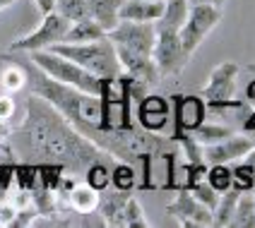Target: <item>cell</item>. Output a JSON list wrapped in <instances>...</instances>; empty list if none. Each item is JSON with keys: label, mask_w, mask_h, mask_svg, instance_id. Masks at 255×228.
Returning <instances> with one entry per match:
<instances>
[{"label": "cell", "mask_w": 255, "mask_h": 228, "mask_svg": "<svg viewBox=\"0 0 255 228\" xmlns=\"http://www.w3.org/2000/svg\"><path fill=\"white\" fill-rule=\"evenodd\" d=\"M243 130H246V132H255V108H253V113L243 120Z\"/></svg>", "instance_id": "cell-36"}, {"label": "cell", "mask_w": 255, "mask_h": 228, "mask_svg": "<svg viewBox=\"0 0 255 228\" xmlns=\"http://www.w3.org/2000/svg\"><path fill=\"white\" fill-rule=\"evenodd\" d=\"M123 228H149V219L144 214L142 204L137 197H128L126 214H123Z\"/></svg>", "instance_id": "cell-27"}, {"label": "cell", "mask_w": 255, "mask_h": 228, "mask_svg": "<svg viewBox=\"0 0 255 228\" xmlns=\"http://www.w3.org/2000/svg\"><path fill=\"white\" fill-rule=\"evenodd\" d=\"M171 120V101L159 96V94H144L137 99V111H135V123L144 132L161 135L166 123Z\"/></svg>", "instance_id": "cell-11"}, {"label": "cell", "mask_w": 255, "mask_h": 228, "mask_svg": "<svg viewBox=\"0 0 255 228\" xmlns=\"http://www.w3.org/2000/svg\"><path fill=\"white\" fill-rule=\"evenodd\" d=\"M2 60H7L5 56H0ZM0 86L5 94H17L22 89H27V70L22 63L17 60H7V65L0 70Z\"/></svg>", "instance_id": "cell-20"}, {"label": "cell", "mask_w": 255, "mask_h": 228, "mask_svg": "<svg viewBox=\"0 0 255 228\" xmlns=\"http://www.w3.org/2000/svg\"><path fill=\"white\" fill-rule=\"evenodd\" d=\"M70 27V22L58 14L56 10L43 14V19L39 22V27L34 31H29L24 36L14 39L7 48V53H31V51H43V48H51L65 39V31Z\"/></svg>", "instance_id": "cell-5"}, {"label": "cell", "mask_w": 255, "mask_h": 228, "mask_svg": "<svg viewBox=\"0 0 255 228\" xmlns=\"http://www.w3.org/2000/svg\"><path fill=\"white\" fill-rule=\"evenodd\" d=\"M164 2H149V0H123L118 17L126 22H156L161 17Z\"/></svg>", "instance_id": "cell-15"}, {"label": "cell", "mask_w": 255, "mask_h": 228, "mask_svg": "<svg viewBox=\"0 0 255 228\" xmlns=\"http://www.w3.org/2000/svg\"><path fill=\"white\" fill-rule=\"evenodd\" d=\"M12 115H14V99H12V94H2V96H0V120L12 125Z\"/></svg>", "instance_id": "cell-32"}, {"label": "cell", "mask_w": 255, "mask_h": 228, "mask_svg": "<svg viewBox=\"0 0 255 228\" xmlns=\"http://www.w3.org/2000/svg\"><path fill=\"white\" fill-rule=\"evenodd\" d=\"M99 197L101 192H97L94 187H89L82 180V183H75L72 190L68 192V207H70L72 212H77V214H89V212H97V207H99Z\"/></svg>", "instance_id": "cell-17"}, {"label": "cell", "mask_w": 255, "mask_h": 228, "mask_svg": "<svg viewBox=\"0 0 255 228\" xmlns=\"http://www.w3.org/2000/svg\"><path fill=\"white\" fill-rule=\"evenodd\" d=\"M239 197H241V190H239V187H234V185L219 195L217 207L212 209L214 226H217V228H229V221H231V216H234V209H236V202H239Z\"/></svg>", "instance_id": "cell-22"}, {"label": "cell", "mask_w": 255, "mask_h": 228, "mask_svg": "<svg viewBox=\"0 0 255 228\" xmlns=\"http://www.w3.org/2000/svg\"><path fill=\"white\" fill-rule=\"evenodd\" d=\"M111 166H114V158L94 161V163L85 171L82 180H85L89 187H94L97 192H104L106 187H111Z\"/></svg>", "instance_id": "cell-23"}, {"label": "cell", "mask_w": 255, "mask_h": 228, "mask_svg": "<svg viewBox=\"0 0 255 228\" xmlns=\"http://www.w3.org/2000/svg\"><path fill=\"white\" fill-rule=\"evenodd\" d=\"M255 147V132H231L222 142L202 147V158L205 163H234L243 158Z\"/></svg>", "instance_id": "cell-10"}, {"label": "cell", "mask_w": 255, "mask_h": 228, "mask_svg": "<svg viewBox=\"0 0 255 228\" xmlns=\"http://www.w3.org/2000/svg\"><path fill=\"white\" fill-rule=\"evenodd\" d=\"M2 142H5V140H0V144H2Z\"/></svg>", "instance_id": "cell-41"}, {"label": "cell", "mask_w": 255, "mask_h": 228, "mask_svg": "<svg viewBox=\"0 0 255 228\" xmlns=\"http://www.w3.org/2000/svg\"><path fill=\"white\" fill-rule=\"evenodd\" d=\"M239 75H241V65L227 60V63H219L212 70L207 84L202 86V99L207 111L212 113H227V111H236L243 108V99H234L236 94V84H239Z\"/></svg>", "instance_id": "cell-4"}, {"label": "cell", "mask_w": 255, "mask_h": 228, "mask_svg": "<svg viewBox=\"0 0 255 228\" xmlns=\"http://www.w3.org/2000/svg\"><path fill=\"white\" fill-rule=\"evenodd\" d=\"M231 175H234V183H231V185L239 187L241 192L255 190V168H251L243 158H239V161L231 163Z\"/></svg>", "instance_id": "cell-28"}, {"label": "cell", "mask_w": 255, "mask_h": 228, "mask_svg": "<svg viewBox=\"0 0 255 228\" xmlns=\"http://www.w3.org/2000/svg\"><path fill=\"white\" fill-rule=\"evenodd\" d=\"M188 10H190V2L188 0H166L164 2V10H161V17L154 22V27L178 31V29L183 27L185 17H188Z\"/></svg>", "instance_id": "cell-19"}, {"label": "cell", "mask_w": 255, "mask_h": 228, "mask_svg": "<svg viewBox=\"0 0 255 228\" xmlns=\"http://www.w3.org/2000/svg\"><path fill=\"white\" fill-rule=\"evenodd\" d=\"M171 106H173V120H176V130H173L171 140H176L183 132H193L207 115L205 99H200V96L176 94V96H171Z\"/></svg>", "instance_id": "cell-12"}, {"label": "cell", "mask_w": 255, "mask_h": 228, "mask_svg": "<svg viewBox=\"0 0 255 228\" xmlns=\"http://www.w3.org/2000/svg\"><path fill=\"white\" fill-rule=\"evenodd\" d=\"M190 5H217V7H224L227 0H188Z\"/></svg>", "instance_id": "cell-35"}, {"label": "cell", "mask_w": 255, "mask_h": 228, "mask_svg": "<svg viewBox=\"0 0 255 228\" xmlns=\"http://www.w3.org/2000/svg\"><path fill=\"white\" fill-rule=\"evenodd\" d=\"M5 142L10 144L17 161L60 163L75 178H82L94 161L114 158L72 128L58 108L31 91L24 103L22 123L12 125Z\"/></svg>", "instance_id": "cell-1"}, {"label": "cell", "mask_w": 255, "mask_h": 228, "mask_svg": "<svg viewBox=\"0 0 255 228\" xmlns=\"http://www.w3.org/2000/svg\"><path fill=\"white\" fill-rule=\"evenodd\" d=\"M14 0H0V12H2V10H5V7H10V5H12Z\"/></svg>", "instance_id": "cell-39"}, {"label": "cell", "mask_w": 255, "mask_h": 228, "mask_svg": "<svg viewBox=\"0 0 255 228\" xmlns=\"http://www.w3.org/2000/svg\"><path fill=\"white\" fill-rule=\"evenodd\" d=\"M185 190H190L193 195H195V200H200L205 207H210V209H214L217 207V200H219V192L214 190L205 178L202 180H198V183H193L190 187H185Z\"/></svg>", "instance_id": "cell-30"}, {"label": "cell", "mask_w": 255, "mask_h": 228, "mask_svg": "<svg viewBox=\"0 0 255 228\" xmlns=\"http://www.w3.org/2000/svg\"><path fill=\"white\" fill-rule=\"evenodd\" d=\"M48 51L60 53L63 58H68L72 63H77L80 68L89 70L97 77H114L121 72V63L116 56V46L109 36L97 39V41L87 43H56Z\"/></svg>", "instance_id": "cell-2"}, {"label": "cell", "mask_w": 255, "mask_h": 228, "mask_svg": "<svg viewBox=\"0 0 255 228\" xmlns=\"http://www.w3.org/2000/svg\"><path fill=\"white\" fill-rule=\"evenodd\" d=\"M241 70H243V72H251V75H255V63H248V65H243Z\"/></svg>", "instance_id": "cell-38"}, {"label": "cell", "mask_w": 255, "mask_h": 228, "mask_svg": "<svg viewBox=\"0 0 255 228\" xmlns=\"http://www.w3.org/2000/svg\"><path fill=\"white\" fill-rule=\"evenodd\" d=\"M29 60H31L41 72H46L51 79L60 82V84L75 86V89H80V91L97 94V96H99L101 77L92 75V72L85 70V68H80L77 63L63 58L60 53H53V51H48V48H43V51H31V53H29Z\"/></svg>", "instance_id": "cell-3"}, {"label": "cell", "mask_w": 255, "mask_h": 228, "mask_svg": "<svg viewBox=\"0 0 255 228\" xmlns=\"http://www.w3.org/2000/svg\"><path fill=\"white\" fill-rule=\"evenodd\" d=\"M116 56L121 63V70L135 77L137 82L147 86H156L161 82V75L156 70L154 58L147 56V53H135V51H128V48H116Z\"/></svg>", "instance_id": "cell-13"}, {"label": "cell", "mask_w": 255, "mask_h": 228, "mask_svg": "<svg viewBox=\"0 0 255 228\" xmlns=\"http://www.w3.org/2000/svg\"><path fill=\"white\" fill-rule=\"evenodd\" d=\"M152 58H154L156 70H159L161 79H164V77H178V75L185 70V65L190 63V58L193 56L183 48V43H181V39H178V31L156 29Z\"/></svg>", "instance_id": "cell-7"}, {"label": "cell", "mask_w": 255, "mask_h": 228, "mask_svg": "<svg viewBox=\"0 0 255 228\" xmlns=\"http://www.w3.org/2000/svg\"><path fill=\"white\" fill-rule=\"evenodd\" d=\"M234 130L227 128V125H214V123H200L198 128L193 130L190 135L198 140V144H202V147H210V144H217V142H222L224 137H229Z\"/></svg>", "instance_id": "cell-25"}, {"label": "cell", "mask_w": 255, "mask_h": 228, "mask_svg": "<svg viewBox=\"0 0 255 228\" xmlns=\"http://www.w3.org/2000/svg\"><path fill=\"white\" fill-rule=\"evenodd\" d=\"M205 180L222 195L224 190L231 187L234 183V175H231V163H210L207 173H205Z\"/></svg>", "instance_id": "cell-26"}, {"label": "cell", "mask_w": 255, "mask_h": 228, "mask_svg": "<svg viewBox=\"0 0 255 228\" xmlns=\"http://www.w3.org/2000/svg\"><path fill=\"white\" fill-rule=\"evenodd\" d=\"M53 10L58 14H63L68 22H77L82 17H89L87 14V2L85 0H56Z\"/></svg>", "instance_id": "cell-29"}, {"label": "cell", "mask_w": 255, "mask_h": 228, "mask_svg": "<svg viewBox=\"0 0 255 228\" xmlns=\"http://www.w3.org/2000/svg\"><path fill=\"white\" fill-rule=\"evenodd\" d=\"M229 228H255V190L241 192Z\"/></svg>", "instance_id": "cell-21"}, {"label": "cell", "mask_w": 255, "mask_h": 228, "mask_svg": "<svg viewBox=\"0 0 255 228\" xmlns=\"http://www.w3.org/2000/svg\"><path fill=\"white\" fill-rule=\"evenodd\" d=\"M111 185L116 190H123V192H132L137 187V171L132 163L128 161H118L116 158L114 166H111Z\"/></svg>", "instance_id": "cell-24"}, {"label": "cell", "mask_w": 255, "mask_h": 228, "mask_svg": "<svg viewBox=\"0 0 255 228\" xmlns=\"http://www.w3.org/2000/svg\"><path fill=\"white\" fill-rule=\"evenodd\" d=\"M222 17H224V10L217 5H190L183 27L178 29V39L190 56L212 34V29L222 22Z\"/></svg>", "instance_id": "cell-6"}, {"label": "cell", "mask_w": 255, "mask_h": 228, "mask_svg": "<svg viewBox=\"0 0 255 228\" xmlns=\"http://www.w3.org/2000/svg\"><path fill=\"white\" fill-rule=\"evenodd\" d=\"M246 103H251L255 108V79H251V82L246 84Z\"/></svg>", "instance_id": "cell-33"}, {"label": "cell", "mask_w": 255, "mask_h": 228, "mask_svg": "<svg viewBox=\"0 0 255 228\" xmlns=\"http://www.w3.org/2000/svg\"><path fill=\"white\" fill-rule=\"evenodd\" d=\"M36 2V7H39V12L46 14V12H51L53 10V5H56V0H34Z\"/></svg>", "instance_id": "cell-34"}, {"label": "cell", "mask_w": 255, "mask_h": 228, "mask_svg": "<svg viewBox=\"0 0 255 228\" xmlns=\"http://www.w3.org/2000/svg\"><path fill=\"white\" fill-rule=\"evenodd\" d=\"M106 36L114 41L116 48H128V51H135V53L152 56L156 29L154 22H126V19H121Z\"/></svg>", "instance_id": "cell-8"}, {"label": "cell", "mask_w": 255, "mask_h": 228, "mask_svg": "<svg viewBox=\"0 0 255 228\" xmlns=\"http://www.w3.org/2000/svg\"><path fill=\"white\" fill-rule=\"evenodd\" d=\"M149 2H166V0H149Z\"/></svg>", "instance_id": "cell-40"}, {"label": "cell", "mask_w": 255, "mask_h": 228, "mask_svg": "<svg viewBox=\"0 0 255 228\" xmlns=\"http://www.w3.org/2000/svg\"><path fill=\"white\" fill-rule=\"evenodd\" d=\"M132 192H123V190H104L99 197V207L97 212L101 214L104 224L111 228H123V214H126V204H128V197Z\"/></svg>", "instance_id": "cell-14"}, {"label": "cell", "mask_w": 255, "mask_h": 228, "mask_svg": "<svg viewBox=\"0 0 255 228\" xmlns=\"http://www.w3.org/2000/svg\"><path fill=\"white\" fill-rule=\"evenodd\" d=\"M166 214L173 216L178 221V226L183 228H205L214 226V216L212 209L205 207L200 200H195V195L185 187H178L176 200L166 207Z\"/></svg>", "instance_id": "cell-9"}, {"label": "cell", "mask_w": 255, "mask_h": 228, "mask_svg": "<svg viewBox=\"0 0 255 228\" xmlns=\"http://www.w3.org/2000/svg\"><path fill=\"white\" fill-rule=\"evenodd\" d=\"M104 36H106V31L101 29L99 22H94L92 17H82L77 22H70V27L65 31V39L60 43H87L104 39Z\"/></svg>", "instance_id": "cell-18"}, {"label": "cell", "mask_w": 255, "mask_h": 228, "mask_svg": "<svg viewBox=\"0 0 255 228\" xmlns=\"http://www.w3.org/2000/svg\"><path fill=\"white\" fill-rule=\"evenodd\" d=\"M85 2H87V14L94 22H99L106 34L121 22L118 12H121L123 0H85Z\"/></svg>", "instance_id": "cell-16"}, {"label": "cell", "mask_w": 255, "mask_h": 228, "mask_svg": "<svg viewBox=\"0 0 255 228\" xmlns=\"http://www.w3.org/2000/svg\"><path fill=\"white\" fill-rule=\"evenodd\" d=\"M10 130H12V125H10V123H2V120H0V140H7Z\"/></svg>", "instance_id": "cell-37"}, {"label": "cell", "mask_w": 255, "mask_h": 228, "mask_svg": "<svg viewBox=\"0 0 255 228\" xmlns=\"http://www.w3.org/2000/svg\"><path fill=\"white\" fill-rule=\"evenodd\" d=\"M17 207H14V202L10 197H5V200H0V226L10 228L14 226V221H17Z\"/></svg>", "instance_id": "cell-31"}]
</instances>
